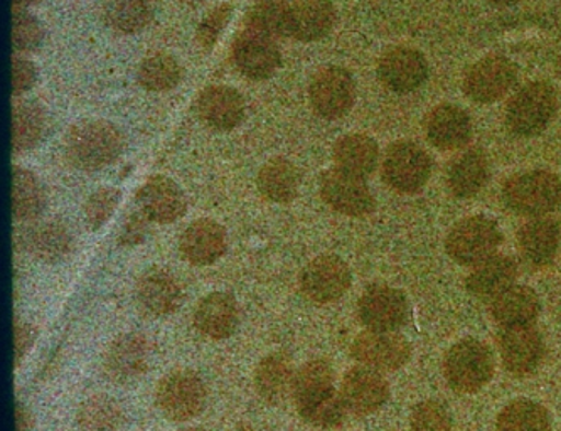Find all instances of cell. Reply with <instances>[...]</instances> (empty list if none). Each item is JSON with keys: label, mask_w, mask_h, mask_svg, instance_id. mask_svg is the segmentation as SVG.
Here are the masks:
<instances>
[{"label": "cell", "mask_w": 561, "mask_h": 431, "mask_svg": "<svg viewBox=\"0 0 561 431\" xmlns=\"http://www.w3.org/2000/svg\"><path fill=\"white\" fill-rule=\"evenodd\" d=\"M124 150V133L106 120H81L66 133V159L80 171H102L114 164Z\"/></svg>", "instance_id": "6da1fadb"}, {"label": "cell", "mask_w": 561, "mask_h": 431, "mask_svg": "<svg viewBox=\"0 0 561 431\" xmlns=\"http://www.w3.org/2000/svg\"><path fill=\"white\" fill-rule=\"evenodd\" d=\"M504 205L516 214L540 218L561 208V177L548 171L516 174L503 187Z\"/></svg>", "instance_id": "7a4b0ae2"}, {"label": "cell", "mask_w": 561, "mask_h": 431, "mask_svg": "<svg viewBox=\"0 0 561 431\" xmlns=\"http://www.w3.org/2000/svg\"><path fill=\"white\" fill-rule=\"evenodd\" d=\"M444 374L454 392L472 395L494 376V354L482 340H459L445 354Z\"/></svg>", "instance_id": "3957f363"}, {"label": "cell", "mask_w": 561, "mask_h": 431, "mask_svg": "<svg viewBox=\"0 0 561 431\" xmlns=\"http://www.w3.org/2000/svg\"><path fill=\"white\" fill-rule=\"evenodd\" d=\"M153 396L157 408L165 420L184 423L205 411L208 387L194 371L175 370L159 381Z\"/></svg>", "instance_id": "277c9868"}, {"label": "cell", "mask_w": 561, "mask_h": 431, "mask_svg": "<svg viewBox=\"0 0 561 431\" xmlns=\"http://www.w3.org/2000/svg\"><path fill=\"white\" fill-rule=\"evenodd\" d=\"M501 243L503 233L496 221L488 215H469L448 231L445 249L456 264L476 267L496 255Z\"/></svg>", "instance_id": "5b68a950"}, {"label": "cell", "mask_w": 561, "mask_h": 431, "mask_svg": "<svg viewBox=\"0 0 561 431\" xmlns=\"http://www.w3.org/2000/svg\"><path fill=\"white\" fill-rule=\"evenodd\" d=\"M557 112V93L545 81L526 84L510 102L507 127L519 137L543 132Z\"/></svg>", "instance_id": "8992f818"}, {"label": "cell", "mask_w": 561, "mask_h": 431, "mask_svg": "<svg viewBox=\"0 0 561 431\" xmlns=\"http://www.w3.org/2000/svg\"><path fill=\"white\" fill-rule=\"evenodd\" d=\"M150 343L139 333H125L106 346L102 356V373L110 383L131 386L149 371Z\"/></svg>", "instance_id": "52a82bcc"}, {"label": "cell", "mask_w": 561, "mask_h": 431, "mask_svg": "<svg viewBox=\"0 0 561 431\" xmlns=\"http://www.w3.org/2000/svg\"><path fill=\"white\" fill-rule=\"evenodd\" d=\"M319 193L329 208L350 218H365L376 208L375 196L366 180L340 167L322 172Z\"/></svg>", "instance_id": "ba28073f"}, {"label": "cell", "mask_w": 561, "mask_h": 431, "mask_svg": "<svg viewBox=\"0 0 561 431\" xmlns=\"http://www.w3.org/2000/svg\"><path fill=\"white\" fill-rule=\"evenodd\" d=\"M353 282L350 267L340 256L321 255L304 268L299 277L304 296L313 304H334L343 299Z\"/></svg>", "instance_id": "9c48e42d"}, {"label": "cell", "mask_w": 561, "mask_h": 431, "mask_svg": "<svg viewBox=\"0 0 561 431\" xmlns=\"http://www.w3.org/2000/svg\"><path fill=\"white\" fill-rule=\"evenodd\" d=\"M432 174V159L413 142H397L387 150L383 180L400 194L419 193Z\"/></svg>", "instance_id": "30bf717a"}, {"label": "cell", "mask_w": 561, "mask_h": 431, "mask_svg": "<svg viewBox=\"0 0 561 431\" xmlns=\"http://www.w3.org/2000/svg\"><path fill=\"white\" fill-rule=\"evenodd\" d=\"M357 315L368 330L397 333L409 318V300L401 290L376 283L363 292Z\"/></svg>", "instance_id": "8fae6325"}, {"label": "cell", "mask_w": 561, "mask_h": 431, "mask_svg": "<svg viewBox=\"0 0 561 431\" xmlns=\"http://www.w3.org/2000/svg\"><path fill=\"white\" fill-rule=\"evenodd\" d=\"M280 49L275 37L244 27L231 46L233 67L249 80H268L280 67Z\"/></svg>", "instance_id": "7c38bea8"}, {"label": "cell", "mask_w": 561, "mask_h": 431, "mask_svg": "<svg viewBox=\"0 0 561 431\" xmlns=\"http://www.w3.org/2000/svg\"><path fill=\"white\" fill-rule=\"evenodd\" d=\"M351 356L373 370L397 371L412 358V346L398 333L366 330L351 343Z\"/></svg>", "instance_id": "4fadbf2b"}, {"label": "cell", "mask_w": 561, "mask_h": 431, "mask_svg": "<svg viewBox=\"0 0 561 431\" xmlns=\"http://www.w3.org/2000/svg\"><path fill=\"white\" fill-rule=\"evenodd\" d=\"M309 95L313 110L322 118L337 120L351 110L356 98V84L343 68H322L310 81Z\"/></svg>", "instance_id": "5bb4252c"}, {"label": "cell", "mask_w": 561, "mask_h": 431, "mask_svg": "<svg viewBox=\"0 0 561 431\" xmlns=\"http://www.w3.org/2000/svg\"><path fill=\"white\" fill-rule=\"evenodd\" d=\"M497 348L507 373L516 377L529 376L540 368L545 358V342L540 330L531 326L503 327L497 334Z\"/></svg>", "instance_id": "9a60e30c"}, {"label": "cell", "mask_w": 561, "mask_h": 431, "mask_svg": "<svg viewBox=\"0 0 561 431\" xmlns=\"http://www.w3.org/2000/svg\"><path fill=\"white\" fill-rule=\"evenodd\" d=\"M183 287L164 268H149L137 278V307L147 317L161 318L174 314L183 304Z\"/></svg>", "instance_id": "2e32d148"}, {"label": "cell", "mask_w": 561, "mask_h": 431, "mask_svg": "<svg viewBox=\"0 0 561 431\" xmlns=\"http://www.w3.org/2000/svg\"><path fill=\"white\" fill-rule=\"evenodd\" d=\"M340 393L350 413L368 417L388 401L390 386L379 371L362 364L347 371Z\"/></svg>", "instance_id": "e0dca14e"}, {"label": "cell", "mask_w": 561, "mask_h": 431, "mask_svg": "<svg viewBox=\"0 0 561 431\" xmlns=\"http://www.w3.org/2000/svg\"><path fill=\"white\" fill-rule=\"evenodd\" d=\"M137 209L147 220L157 224H171L187 211L183 189L165 176H152L136 193Z\"/></svg>", "instance_id": "ac0fdd59"}, {"label": "cell", "mask_w": 561, "mask_h": 431, "mask_svg": "<svg viewBox=\"0 0 561 431\" xmlns=\"http://www.w3.org/2000/svg\"><path fill=\"white\" fill-rule=\"evenodd\" d=\"M516 81V68L503 56H488L467 71L463 90L474 102L492 103L503 98Z\"/></svg>", "instance_id": "d6986e66"}, {"label": "cell", "mask_w": 561, "mask_h": 431, "mask_svg": "<svg viewBox=\"0 0 561 431\" xmlns=\"http://www.w3.org/2000/svg\"><path fill=\"white\" fill-rule=\"evenodd\" d=\"M227 248V230L209 218L193 221L179 238V252L194 267L215 265Z\"/></svg>", "instance_id": "ffe728a7"}, {"label": "cell", "mask_w": 561, "mask_h": 431, "mask_svg": "<svg viewBox=\"0 0 561 431\" xmlns=\"http://www.w3.org/2000/svg\"><path fill=\"white\" fill-rule=\"evenodd\" d=\"M19 238L24 252L48 265L61 264L75 249V234L61 221L34 223Z\"/></svg>", "instance_id": "44dd1931"}, {"label": "cell", "mask_w": 561, "mask_h": 431, "mask_svg": "<svg viewBox=\"0 0 561 431\" xmlns=\"http://www.w3.org/2000/svg\"><path fill=\"white\" fill-rule=\"evenodd\" d=\"M194 327L213 340L228 339L240 326L237 299L227 292H213L203 296L194 308Z\"/></svg>", "instance_id": "7402d4cb"}, {"label": "cell", "mask_w": 561, "mask_h": 431, "mask_svg": "<svg viewBox=\"0 0 561 431\" xmlns=\"http://www.w3.org/2000/svg\"><path fill=\"white\" fill-rule=\"evenodd\" d=\"M561 243L560 221L550 215L531 218L518 233L523 260L533 268H547L557 258Z\"/></svg>", "instance_id": "603a6c76"}, {"label": "cell", "mask_w": 561, "mask_h": 431, "mask_svg": "<svg viewBox=\"0 0 561 431\" xmlns=\"http://www.w3.org/2000/svg\"><path fill=\"white\" fill-rule=\"evenodd\" d=\"M378 73L388 89L397 93H409L426 80L428 67L425 58L415 49L394 48L379 59Z\"/></svg>", "instance_id": "cb8c5ba5"}, {"label": "cell", "mask_w": 561, "mask_h": 431, "mask_svg": "<svg viewBox=\"0 0 561 431\" xmlns=\"http://www.w3.org/2000/svg\"><path fill=\"white\" fill-rule=\"evenodd\" d=\"M294 377H296V370L290 356L275 351L266 354L256 365L253 386L256 395L266 405H280L288 395L291 396Z\"/></svg>", "instance_id": "d4e9b609"}, {"label": "cell", "mask_w": 561, "mask_h": 431, "mask_svg": "<svg viewBox=\"0 0 561 431\" xmlns=\"http://www.w3.org/2000/svg\"><path fill=\"white\" fill-rule=\"evenodd\" d=\"M197 112L206 125L219 132H228L243 121L244 102L230 86H209L197 100Z\"/></svg>", "instance_id": "484cf974"}, {"label": "cell", "mask_w": 561, "mask_h": 431, "mask_svg": "<svg viewBox=\"0 0 561 431\" xmlns=\"http://www.w3.org/2000/svg\"><path fill=\"white\" fill-rule=\"evenodd\" d=\"M518 278V264L506 255H492L488 260L476 265L467 275L466 289L470 295L491 300L514 286Z\"/></svg>", "instance_id": "4316f807"}, {"label": "cell", "mask_w": 561, "mask_h": 431, "mask_svg": "<svg viewBox=\"0 0 561 431\" xmlns=\"http://www.w3.org/2000/svg\"><path fill=\"white\" fill-rule=\"evenodd\" d=\"M332 0H296L288 14V36L304 43L322 39L334 26Z\"/></svg>", "instance_id": "83f0119b"}, {"label": "cell", "mask_w": 561, "mask_h": 431, "mask_svg": "<svg viewBox=\"0 0 561 431\" xmlns=\"http://www.w3.org/2000/svg\"><path fill=\"white\" fill-rule=\"evenodd\" d=\"M489 312L501 327L531 326L540 315L541 302L529 287L511 286L491 299Z\"/></svg>", "instance_id": "f1b7e54d"}, {"label": "cell", "mask_w": 561, "mask_h": 431, "mask_svg": "<svg viewBox=\"0 0 561 431\" xmlns=\"http://www.w3.org/2000/svg\"><path fill=\"white\" fill-rule=\"evenodd\" d=\"M426 137L440 150L467 145L472 136L469 115L456 105H440L426 118Z\"/></svg>", "instance_id": "f546056e"}, {"label": "cell", "mask_w": 561, "mask_h": 431, "mask_svg": "<svg viewBox=\"0 0 561 431\" xmlns=\"http://www.w3.org/2000/svg\"><path fill=\"white\" fill-rule=\"evenodd\" d=\"M488 180L489 162L481 150H466L448 165L447 187L454 198H474L484 189Z\"/></svg>", "instance_id": "4dcf8cb0"}, {"label": "cell", "mask_w": 561, "mask_h": 431, "mask_svg": "<svg viewBox=\"0 0 561 431\" xmlns=\"http://www.w3.org/2000/svg\"><path fill=\"white\" fill-rule=\"evenodd\" d=\"M256 186L266 201L275 202V205H288L299 194V168L288 159H271L260 168Z\"/></svg>", "instance_id": "1f68e13d"}, {"label": "cell", "mask_w": 561, "mask_h": 431, "mask_svg": "<svg viewBox=\"0 0 561 431\" xmlns=\"http://www.w3.org/2000/svg\"><path fill=\"white\" fill-rule=\"evenodd\" d=\"M12 215L21 223H33L43 214L48 196L43 183L34 172L24 167H12Z\"/></svg>", "instance_id": "d6a6232c"}, {"label": "cell", "mask_w": 561, "mask_h": 431, "mask_svg": "<svg viewBox=\"0 0 561 431\" xmlns=\"http://www.w3.org/2000/svg\"><path fill=\"white\" fill-rule=\"evenodd\" d=\"M334 377V368L328 359L316 358L307 361L299 371H296L291 386V398L296 403V408H304L335 392Z\"/></svg>", "instance_id": "836d02e7"}, {"label": "cell", "mask_w": 561, "mask_h": 431, "mask_svg": "<svg viewBox=\"0 0 561 431\" xmlns=\"http://www.w3.org/2000/svg\"><path fill=\"white\" fill-rule=\"evenodd\" d=\"M127 424L124 406L108 395L84 399L77 411L78 431H125Z\"/></svg>", "instance_id": "e575fe53"}, {"label": "cell", "mask_w": 561, "mask_h": 431, "mask_svg": "<svg viewBox=\"0 0 561 431\" xmlns=\"http://www.w3.org/2000/svg\"><path fill=\"white\" fill-rule=\"evenodd\" d=\"M379 150L375 140L366 136L343 137L334 145L335 167L354 174V176H371L378 165Z\"/></svg>", "instance_id": "d590c367"}, {"label": "cell", "mask_w": 561, "mask_h": 431, "mask_svg": "<svg viewBox=\"0 0 561 431\" xmlns=\"http://www.w3.org/2000/svg\"><path fill=\"white\" fill-rule=\"evenodd\" d=\"M46 114L36 102H21L12 108V152L33 150L46 133Z\"/></svg>", "instance_id": "8d00e7d4"}, {"label": "cell", "mask_w": 561, "mask_h": 431, "mask_svg": "<svg viewBox=\"0 0 561 431\" xmlns=\"http://www.w3.org/2000/svg\"><path fill=\"white\" fill-rule=\"evenodd\" d=\"M156 15L153 0H106L103 18L112 30L122 34H136L146 30Z\"/></svg>", "instance_id": "74e56055"}, {"label": "cell", "mask_w": 561, "mask_h": 431, "mask_svg": "<svg viewBox=\"0 0 561 431\" xmlns=\"http://www.w3.org/2000/svg\"><path fill=\"white\" fill-rule=\"evenodd\" d=\"M496 431H551L550 413L540 403L518 399L501 411Z\"/></svg>", "instance_id": "f35d334b"}, {"label": "cell", "mask_w": 561, "mask_h": 431, "mask_svg": "<svg viewBox=\"0 0 561 431\" xmlns=\"http://www.w3.org/2000/svg\"><path fill=\"white\" fill-rule=\"evenodd\" d=\"M137 80L149 92H169L183 80V68L174 56L156 53L140 62Z\"/></svg>", "instance_id": "ab89813d"}, {"label": "cell", "mask_w": 561, "mask_h": 431, "mask_svg": "<svg viewBox=\"0 0 561 431\" xmlns=\"http://www.w3.org/2000/svg\"><path fill=\"white\" fill-rule=\"evenodd\" d=\"M290 5L285 0H256L244 15V27L266 36H288Z\"/></svg>", "instance_id": "60d3db41"}, {"label": "cell", "mask_w": 561, "mask_h": 431, "mask_svg": "<svg viewBox=\"0 0 561 431\" xmlns=\"http://www.w3.org/2000/svg\"><path fill=\"white\" fill-rule=\"evenodd\" d=\"M297 411L306 423L319 428V430H332V428L341 427L347 413L346 405L341 398V393L337 392H332L325 398L310 403Z\"/></svg>", "instance_id": "b9f144b4"}, {"label": "cell", "mask_w": 561, "mask_h": 431, "mask_svg": "<svg viewBox=\"0 0 561 431\" xmlns=\"http://www.w3.org/2000/svg\"><path fill=\"white\" fill-rule=\"evenodd\" d=\"M122 201V190L117 187H100L84 202V221L90 231H99L108 223Z\"/></svg>", "instance_id": "7bdbcfd3"}, {"label": "cell", "mask_w": 561, "mask_h": 431, "mask_svg": "<svg viewBox=\"0 0 561 431\" xmlns=\"http://www.w3.org/2000/svg\"><path fill=\"white\" fill-rule=\"evenodd\" d=\"M44 31L39 21L26 9L12 11V48L15 53L36 51L43 45Z\"/></svg>", "instance_id": "ee69618b"}, {"label": "cell", "mask_w": 561, "mask_h": 431, "mask_svg": "<svg viewBox=\"0 0 561 431\" xmlns=\"http://www.w3.org/2000/svg\"><path fill=\"white\" fill-rule=\"evenodd\" d=\"M410 431H453V417L442 403H420L410 417Z\"/></svg>", "instance_id": "f6af8a7d"}, {"label": "cell", "mask_w": 561, "mask_h": 431, "mask_svg": "<svg viewBox=\"0 0 561 431\" xmlns=\"http://www.w3.org/2000/svg\"><path fill=\"white\" fill-rule=\"evenodd\" d=\"M231 14H233V9L228 4L218 5L209 11L197 27V43L205 49H211L218 43L219 36L227 30Z\"/></svg>", "instance_id": "bcb514c9"}, {"label": "cell", "mask_w": 561, "mask_h": 431, "mask_svg": "<svg viewBox=\"0 0 561 431\" xmlns=\"http://www.w3.org/2000/svg\"><path fill=\"white\" fill-rule=\"evenodd\" d=\"M152 221L147 220L146 215L137 209L130 212L122 223L121 233H118V246L122 248H134V246L142 245L150 233L149 224Z\"/></svg>", "instance_id": "7dc6e473"}, {"label": "cell", "mask_w": 561, "mask_h": 431, "mask_svg": "<svg viewBox=\"0 0 561 431\" xmlns=\"http://www.w3.org/2000/svg\"><path fill=\"white\" fill-rule=\"evenodd\" d=\"M36 67L31 59L12 56V95L19 96L30 92L36 83Z\"/></svg>", "instance_id": "c3c4849f"}, {"label": "cell", "mask_w": 561, "mask_h": 431, "mask_svg": "<svg viewBox=\"0 0 561 431\" xmlns=\"http://www.w3.org/2000/svg\"><path fill=\"white\" fill-rule=\"evenodd\" d=\"M36 329L21 317H14V368H19L33 348Z\"/></svg>", "instance_id": "681fc988"}, {"label": "cell", "mask_w": 561, "mask_h": 431, "mask_svg": "<svg viewBox=\"0 0 561 431\" xmlns=\"http://www.w3.org/2000/svg\"><path fill=\"white\" fill-rule=\"evenodd\" d=\"M15 431H34V417L24 403L15 399Z\"/></svg>", "instance_id": "f907efd6"}, {"label": "cell", "mask_w": 561, "mask_h": 431, "mask_svg": "<svg viewBox=\"0 0 561 431\" xmlns=\"http://www.w3.org/2000/svg\"><path fill=\"white\" fill-rule=\"evenodd\" d=\"M14 2V8L26 9L30 5L36 4L37 0H12Z\"/></svg>", "instance_id": "816d5d0a"}, {"label": "cell", "mask_w": 561, "mask_h": 431, "mask_svg": "<svg viewBox=\"0 0 561 431\" xmlns=\"http://www.w3.org/2000/svg\"><path fill=\"white\" fill-rule=\"evenodd\" d=\"M231 431H256L255 428L252 427V424L247 423H240L237 424V427L233 428Z\"/></svg>", "instance_id": "f5cc1de1"}, {"label": "cell", "mask_w": 561, "mask_h": 431, "mask_svg": "<svg viewBox=\"0 0 561 431\" xmlns=\"http://www.w3.org/2000/svg\"><path fill=\"white\" fill-rule=\"evenodd\" d=\"M489 2H492V4L506 5L513 4V2H516V0H489Z\"/></svg>", "instance_id": "db71d44e"}, {"label": "cell", "mask_w": 561, "mask_h": 431, "mask_svg": "<svg viewBox=\"0 0 561 431\" xmlns=\"http://www.w3.org/2000/svg\"><path fill=\"white\" fill-rule=\"evenodd\" d=\"M178 431H209V430H206V428L190 427V428H181V430H178Z\"/></svg>", "instance_id": "11a10c76"}]
</instances>
